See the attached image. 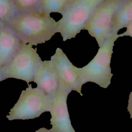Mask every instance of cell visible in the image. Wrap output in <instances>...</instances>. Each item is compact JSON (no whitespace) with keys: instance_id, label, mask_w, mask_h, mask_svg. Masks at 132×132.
Listing matches in <instances>:
<instances>
[{"instance_id":"6","label":"cell","mask_w":132,"mask_h":132,"mask_svg":"<svg viewBox=\"0 0 132 132\" xmlns=\"http://www.w3.org/2000/svg\"><path fill=\"white\" fill-rule=\"evenodd\" d=\"M123 0H104L95 9L83 30L94 37L100 47L110 37L113 15Z\"/></svg>"},{"instance_id":"12","label":"cell","mask_w":132,"mask_h":132,"mask_svg":"<svg viewBox=\"0 0 132 132\" xmlns=\"http://www.w3.org/2000/svg\"><path fill=\"white\" fill-rule=\"evenodd\" d=\"M73 0H40L39 9L50 14L53 12L62 14Z\"/></svg>"},{"instance_id":"5","label":"cell","mask_w":132,"mask_h":132,"mask_svg":"<svg viewBox=\"0 0 132 132\" xmlns=\"http://www.w3.org/2000/svg\"><path fill=\"white\" fill-rule=\"evenodd\" d=\"M42 61L32 45L21 42L19 49L10 63L0 69V81L15 78L26 82L34 81L35 72Z\"/></svg>"},{"instance_id":"8","label":"cell","mask_w":132,"mask_h":132,"mask_svg":"<svg viewBox=\"0 0 132 132\" xmlns=\"http://www.w3.org/2000/svg\"><path fill=\"white\" fill-rule=\"evenodd\" d=\"M71 92L59 85L58 91L53 97L50 120L53 132H75L70 118L67 106V98Z\"/></svg>"},{"instance_id":"7","label":"cell","mask_w":132,"mask_h":132,"mask_svg":"<svg viewBox=\"0 0 132 132\" xmlns=\"http://www.w3.org/2000/svg\"><path fill=\"white\" fill-rule=\"evenodd\" d=\"M51 60L56 71L59 85L71 92L76 91L82 96L81 91L83 84L79 68L74 66L59 47L56 48Z\"/></svg>"},{"instance_id":"2","label":"cell","mask_w":132,"mask_h":132,"mask_svg":"<svg viewBox=\"0 0 132 132\" xmlns=\"http://www.w3.org/2000/svg\"><path fill=\"white\" fill-rule=\"evenodd\" d=\"M119 37V34L109 37L99 47L94 57L86 65L79 68L83 85L92 82L107 88L110 84L113 75L110 66L111 59L114 42Z\"/></svg>"},{"instance_id":"15","label":"cell","mask_w":132,"mask_h":132,"mask_svg":"<svg viewBox=\"0 0 132 132\" xmlns=\"http://www.w3.org/2000/svg\"><path fill=\"white\" fill-rule=\"evenodd\" d=\"M126 30L122 34H119V37L129 36L132 38V21L126 26Z\"/></svg>"},{"instance_id":"17","label":"cell","mask_w":132,"mask_h":132,"mask_svg":"<svg viewBox=\"0 0 132 132\" xmlns=\"http://www.w3.org/2000/svg\"><path fill=\"white\" fill-rule=\"evenodd\" d=\"M35 132H53L51 129H47L46 128L44 127H42V128H40L39 129L37 130L36 131H35Z\"/></svg>"},{"instance_id":"16","label":"cell","mask_w":132,"mask_h":132,"mask_svg":"<svg viewBox=\"0 0 132 132\" xmlns=\"http://www.w3.org/2000/svg\"><path fill=\"white\" fill-rule=\"evenodd\" d=\"M127 110L129 113L130 118L132 120V90L129 95L127 105Z\"/></svg>"},{"instance_id":"4","label":"cell","mask_w":132,"mask_h":132,"mask_svg":"<svg viewBox=\"0 0 132 132\" xmlns=\"http://www.w3.org/2000/svg\"><path fill=\"white\" fill-rule=\"evenodd\" d=\"M52 105L53 98L38 87L34 88L28 84V87L22 91L6 118L9 121L33 119L43 112H50Z\"/></svg>"},{"instance_id":"1","label":"cell","mask_w":132,"mask_h":132,"mask_svg":"<svg viewBox=\"0 0 132 132\" xmlns=\"http://www.w3.org/2000/svg\"><path fill=\"white\" fill-rule=\"evenodd\" d=\"M3 22L22 42L31 45L44 43L57 32V22L50 14L39 9L28 12L14 13Z\"/></svg>"},{"instance_id":"11","label":"cell","mask_w":132,"mask_h":132,"mask_svg":"<svg viewBox=\"0 0 132 132\" xmlns=\"http://www.w3.org/2000/svg\"><path fill=\"white\" fill-rule=\"evenodd\" d=\"M132 21V0H123L113 15L110 36L118 34L120 29L126 27Z\"/></svg>"},{"instance_id":"10","label":"cell","mask_w":132,"mask_h":132,"mask_svg":"<svg viewBox=\"0 0 132 132\" xmlns=\"http://www.w3.org/2000/svg\"><path fill=\"white\" fill-rule=\"evenodd\" d=\"M21 42L19 37L4 22L0 21V69L12 60Z\"/></svg>"},{"instance_id":"13","label":"cell","mask_w":132,"mask_h":132,"mask_svg":"<svg viewBox=\"0 0 132 132\" xmlns=\"http://www.w3.org/2000/svg\"><path fill=\"white\" fill-rule=\"evenodd\" d=\"M15 13L35 11L39 9L40 0H13Z\"/></svg>"},{"instance_id":"3","label":"cell","mask_w":132,"mask_h":132,"mask_svg":"<svg viewBox=\"0 0 132 132\" xmlns=\"http://www.w3.org/2000/svg\"><path fill=\"white\" fill-rule=\"evenodd\" d=\"M104 0H73L57 21V32L63 41L75 38L88 21L96 7Z\"/></svg>"},{"instance_id":"14","label":"cell","mask_w":132,"mask_h":132,"mask_svg":"<svg viewBox=\"0 0 132 132\" xmlns=\"http://www.w3.org/2000/svg\"><path fill=\"white\" fill-rule=\"evenodd\" d=\"M15 13L13 0H0V21H4Z\"/></svg>"},{"instance_id":"9","label":"cell","mask_w":132,"mask_h":132,"mask_svg":"<svg viewBox=\"0 0 132 132\" xmlns=\"http://www.w3.org/2000/svg\"><path fill=\"white\" fill-rule=\"evenodd\" d=\"M34 82L52 98L55 95L59 88V81L51 60L41 61L35 72Z\"/></svg>"}]
</instances>
